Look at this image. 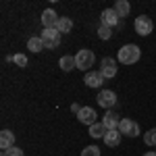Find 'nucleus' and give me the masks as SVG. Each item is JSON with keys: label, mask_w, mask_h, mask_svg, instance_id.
<instances>
[{"label": "nucleus", "mask_w": 156, "mask_h": 156, "mask_svg": "<svg viewBox=\"0 0 156 156\" xmlns=\"http://www.w3.org/2000/svg\"><path fill=\"white\" fill-rule=\"evenodd\" d=\"M140 56H142V50L135 44H125L119 50V62H123V65H133L140 60Z\"/></svg>", "instance_id": "1"}, {"label": "nucleus", "mask_w": 156, "mask_h": 156, "mask_svg": "<svg viewBox=\"0 0 156 156\" xmlns=\"http://www.w3.org/2000/svg\"><path fill=\"white\" fill-rule=\"evenodd\" d=\"M75 62H77V69H81V71H87L90 67H94V62H96V54L92 52V50H79L77 54H75Z\"/></svg>", "instance_id": "2"}, {"label": "nucleus", "mask_w": 156, "mask_h": 156, "mask_svg": "<svg viewBox=\"0 0 156 156\" xmlns=\"http://www.w3.org/2000/svg\"><path fill=\"white\" fill-rule=\"evenodd\" d=\"M133 27H135V34L137 36H150L152 31H154V21L150 19V17H146V15H140L137 19H135V23H133Z\"/></svg>", "instance_id": "3"}, {"label": "nucleus", "mask_w": 156, "mask_h": 156, "mask_svg": "<svg viewBox=\"0 0 156 156\" xmlns=\"http://www.w3.org/2000/svg\"><path fill=\"white\" fill-rule=\"evenodd\" d=\"M40 37H42V42H44L46 50L58 48V44H60V31H58V29H44Z\"/></svg>", "instance_id": "4"}, {"label": "nucleus", "mask_w": 156, "mask_h": 156, "mask_svg": "<svg viewBox=\"0 0 156 156\" xmlns=\"http://www.w3.org/2000/svg\"><path fill=\"white\" fill-rule=\"evenodd\" d=\"M119 131H121V135H127V137H137V135L142 133L140 131V125L131 119H121Z\"/></svg>", "instance_id": "5"}, {"label": "nucleus", "mask_w": 156, "mask_h": 156, "mask_svg": "<svg viewBox=\"0 0 156 156\" xmlns=\"http://www.w3.org/2000/svg\"><path fill=\"white\" fill-rule=\"evenodd\" d=\"M100 73L104 75V79H112L117 75V60L112 56H104L100 62Z\"/></svg>", "instance_id": "6"}, {"label": "nucleus", "mask_w": 156, "mask_h": 156, "mask_svg": "<svg viewBox=\"0 0 156 156\" xmlns=\"http://www.w3.org/2000/svg\"><path fill=\"white\" fill-rule=\"evenodd\" d=\"M98 104L102 108H106V110H110V108L117 104V94H115L112 90H100V94H98Z\"/></svg>", "instance_id": "7"}, {"label": "nucleus", "mask_w": 156, "mask_h": 156, "mask_svg": "<svg viewBox=\"0 0 156 156\" xmlns=\"http://www.w3.org/2000/svg\"><path fill=\"white\" fill-rule=\"evenodd\" d=\"M96 110L92 106H83L81 110H79V115H77V119H79V123H83V125H87V127H92L94 123H98L96 121Z\"/></svg>", "instance_id": "8"}, {"label": "nucleus", "mask_w": 156, "mask_h": 156, "mask_svg": "<svg viewBox=\"0 0 156 156\" xmlns=\"http://www.w3.org/2000/svg\"><path fill=\"white\" fill-rule=\"evenodd\" d=\"M83 83L87 87H100V85L104 83V75L100 73V69L98 71H87L83 77Z\"/></svg>", "instance_id": "9"}, {"label": "nucleus", "mask_w": 156, "mask_h": 156, "mask_svg": "<svg viewBox=\"0 0 156 156\" xmlns=\"http://www.w3.org/2000/svg\"><path fill=\"white\" fill-rule=\"evenodd\" d=\"M58 19H60V17L52 11V9H46V11L42 12V23H44V29H56Z\"/></svg>", "instance_id": "10"}, {"label": "nucleus", "mask_w": 156, "mask_h": 156, "mask_svg": "<svg viewBox=\"0 0 156 156\" xmlns=\"http://www.w3.org/2000/svg\"><path fill=\"white\" fill-rule=\"evenodd\" d=\"M100 23L112 29V27L119 25V15L115 12V9H106V11H102V15H100Z\"/></svg>", "instance_id": "11"}, {"label": "nucleus", "mask_w": 156, "mask_h": 156, "mask_svg": "<svg viewBox=\"0 0 156 156\" xmlns=\"http://www.w3.org/2000/svg\"><path fill=\"white\" fill-rule=\"evenodd\" d=\"M119 123H121L119 115H117V112H112V110H106V115L102 117V125L106 127L108 131H115V129H119Z\"/></svg>", "instance_id": "12"}, {"label": "nucleus", "mask_w": 156, "mask_h": 156, "mask_svg": "<svg viewBox=\"0 0 156 156\" xmlns=\"http://www.w3.org/2000/svg\"><path fill=\"white\" fill-rule=\"evenodd\" d=\"M0 148H2V150L15 148V133H12L11 129H2V131H0Z\"/></svg>", "instance_id": "13"}, {"label": "nucleus", "mask_w": 156, "mask_h": 156, "mask_svg": "<svg viewBox=\"0 0 156 156\" xmlns=\"http://www.w3.org/2000/svg\"><path fill=\"white\" fill-rule=\"evenodd\" d=\"M115 12L119 15V19L129 17V12H131V4H129L127 0H117V2H115Z\"/></svg>", "instance_id": "14"}, {"label": "nucleus", "mask_w": 156, "mask_h": 156, "mask_svg": "<svg viewBox=\"0 0 156 156\" xmlns=\"http://www.w3.org/2000/svg\"><path fill=\"white\" fill-rule=\"evenodd\" d=\"M121 131L119 129H115V131H106V135H104V144L108 146V148H115V146L121 144Z\"/></svg>", "instance_id": "15"}, {"label": "nucleus", "mask_w": 156, "mask_h": 156, "mask_svg": "<svg viewBox=\"0 0 156 156\" xmlns=\"http://www.w3.org/2000/svg\"><path fill=\"white\" fill-rule=\"evenodd\" d=\"M58 65H60V69H62L65 73H69V71H73V69H77L75 56H71V54H65V56L58 60Z\"/></svg>", "instance_id": "16"}, {"label": "nucleus", "mask_w": 156, "mask_h": 156, "mask_svg": "<svg viewBox=\"0 0 156 156\" xmlns=\"http://www.w3.org/2000/svg\"><path fill=\"white\" fill-rule=\"evenodd\" d=\"M106 131H108V129L104 127V125H102V121H100V123H94V125L90 127V135H92L94 140H100V137L104 140V135H106Z\"/></svg>", "instance_id": "17"}, {"label": "nucleus", "mask_w": 156, "mask_h": 156, "mask_svg": "<svg viewBox=\"0 0 156 156\" xmlns=\"http://www.w3.org/2000/svg\"><path fill=\"white\" fill-rule=\"evenodd\" d=\"M27 48H29V52H42L46 46H44V42H42L40 36H34V37L27 40Z\"/></svg>", "instance_id": "18"}, {"label": "nucleus", "mask_w": 156, "mask_h": 156, "mask_svg": "<svg viewBox=\"0 0 156 156\" xmlns=\"http://www.w3.org/2000/svg\"><path fill=\"white\" fill-rule=\"evenodd\" d=\"M56 29H58L60 34H69L73 29V21L69 19V17H60L58 19V25H56Z\"/></svg>", "instance_id": "19"}, {"label": "nucleus", "mask_w": 156, "mask_h": 156, "mask_svg": "<svg viewBox=\"0 0 156 156\" xmlns=\"http://www.w3.org/2000/svg\"><path fill=\"white\" fill-rule=\"evenodd\" d=\"M144 144L146 146H156V127H152L150 131L144 133Z\"/></svg>", "instance_id": "20"}, {"label": "nucleus", "mask_w": 156, "mask_h": 156, "mask_svg": "<svg viewBox=\"0 0 156 156\" xmlns=\"http://www.w3.org/2000/svg\"><path fill=\"white\" fill-rule=\"evenodd\" d=\"M110 36H112V29L100 23V27H98V37L100 40H110Z\"/></svg>", "instance_id": "21"}, {"label": "nucleus", "mask_w": 156, "mask_h": 156, "mask_svg": "<svg viewBox=\"0 0 156 156\" xmlns=\"http://www.w3.org/2000/svg\"><path fill=\"white\" fill-rule=\"evenodd\" d=\"M9 60H12L17 67H27V56L25 54H12V56H9Z\"/></svg>", "instance_id": "22"}, {"label": "nucleus", "mask_w": 156, "mask_h": 156, "mask_svg": "<svg viewBox=\"0 0 156 156\" xmlns=\"http://www.w3.org/2000/svg\"><path fill=\"white\" fill-rule=\"evenodd\" d=\"M81 156H100V148L98 146H85L81 150Z\"/></svg>", "instance_id": "23"}, {"label": "nucleus", "mask_w": 156, "mask_h": 156, "mask_svg": "<svg viewBox=\"0 0 156 156\" xmlns=\"http://www.w3.org/2000/svg\"><path fill=\"white\" fill-rule=\"evenodd\" d=\"M0 156H25V152L21 150V148L15 146V148H11V150H2V154H0Z\"/></svg>", "instance_id": "24"}, {"label": "nucleus", "mask_w": 156, "mask_h": 156, "mask_svg": "<svg viewBox=\"0 0 156 156\" xmlns=\"http://www.w3.org/2000/svg\"><path fill=\"white\" fill-rule=\"evenodd\" d=\"M71 110L75 112V115H79V110H81V106H79V104H73V106H71Z\"/></svg>", "instance_id": "25"}, {"label": "nucleus", "mask_w": 156, "mask_h": 156, "mask_svg": "<svg viewBox=\"0 0 156 156\" xmlns=\"http://www.w3.org/2000/svg\"><path fill=\"white\" fill-rule=\"evenodd\" d=\"M144 156H156V152H146Z\"/></svg>", "instance_id": "26"}]
</instances>
